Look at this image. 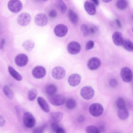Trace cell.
<instances>
[{
  "label": "cell",
  "mask_w": 133,
  "mask_h": 133,
  "mask_svg": "<svg viewBox=\"0 0 133 133\" xmlns=\"http://www.w3.org/2000/svg\"><path fill=\"white\" fill-rule=\"evenodd\" d=\"M48 98L50 103L55 106L62 105L64 103L65 101V96L59 94L49 96Z\"/></svg>",
  "instance_id": "1"
},
{
  "label": "cell",
  "mask_w": 133,
  "mask_h": 133,
  "mask_svg": "<svg viewBox=\"0 0 133 133\" xmlns=\"http://www.w3.org/2000/svg\"><path fill=\"white\" fill-rule=\"evenodd\" d=\"M89 111L90 114L92 116L97 117L102 115L103 111L102 106L98 103H94L89 107Z\"/></svg>",
  "instance_id": "2"
},
{
  "label": "cell",
  "mask_w": 133,
  "mask_h": 133,
  "mask_svg": "<svg viewBox=\"0 0 133 133\" xmlns=\"http://www.w3.org/2000/svg\"><path fill=\"white\" fill-rule=\"evenodd\" d=\"M23 120L24 125L26 127L29 128H32L36 123L35 117L29 112H26L24 113Z\"/></svg>",
  "instance_id": "3"
},
{
  "label": "cell",
  "mask_w": 133,
  "mask_h": 133,
  "mask_svg": "<svg viewBox=\"0 0 133 133\" xmlns=\"http://www.w3.org/2000/svg\"><path fill=\"white\" fill-rule=\"evenodd\" d=\"M8 7L11 11L16 13L21 10L22 5L21 2L19 0H11L8 2Z\"/></svg>",
  "instance_id": "4"
},
{
  "label": "cell",
  "mask_w": 133,
  "mask_h": 133,
  "mask_svg": "<svg viewBox=\"0 0 133 133\" xmlns=\"http://www.w3.org/2000/svg\"><path fill=\"white\" fill-rule=\"evenodd\" d=\"M80 94L82 97L86 100L92 98L94 94V91L91 87L87 86L84 87L81 89Z\"/></svg>",
  "instance_id": "5"
},
{
  "label": "cell",
  "mask_w": 133,
  "mask_h": 133,
  "mask_svg": "<svg viewBox=\"0 0 133 133\" xmlns=\"http://www.w3.org/2000/svg\"><path fill=\"white\" fill-rule=\"evenodd\" d=\"M121 76L123 80L126 82H130L132 79V73L131 70L129 68H122L120 72Z\"/></svg>",
  "instance_id": "6"
},
{
  "label": "cell",
  "mask_w": 133,
  "mask_h": 133,
  "mask_svg": "<svg viewBox=\"0 0 133 133\" xmlns=\"http://www.w3.org/2000/svg\"><path fill=\"white\" fill-rule=\"evenodd\" d=\"M31 19L30 15L26 12H23L20 14L17 18V22L20 25L25 26L30 23Z\"/></svg>",
  "instance_id": "7"
},
{
  "label": "cell",
  "mask_w": 133,
  "mask_h": 133,
  "mask_svg": "<svg viewBox=\"0 0 133 133\" xmlns=\"http://www.w3.org/2000/svg\"><path fill=\"white\" fill-rule=\"evenodd\" d=\"M51 74L55 79L57 80H60L65 77V72L63 67L60 66H57L52 69Z\"/></svg>",
  "instance_id": "8"
},
{
  "label": "cell",
  "mask_w": 133,
  "mask_h": 133,
  "mask_svg": "<svg viewBox=\"0 0 133 133\" xmlns=\"http://www.w3.org/2000/svg\"><path fill=\"white\" fill-rule=\"evenodd\" d=\"M67 49L69 54L72 55L76 54L80 51L81 45L77 42L72 41L68 44Z\"/></svg>",
  "instance_id": "9"
},
{
  "label": "cell",
  "mask_w": 133,
  "mask_h": 133,
  "mask_svg": "<svg viewBox=\"0 0 133 133\" xmlns=\"http://www.w3.org/2000/svg\"><path fill=\"white\" fill-rule=\"evenodd\" d=\"M34 22L37 25L41 26L45 25L48 22L46 15L44 14L39 13L37 14L34 19Z\"/></svg>",
  "instance_id": "10"
},
{
  "label": "cell",
  "mask_w": 133,
  "mask_h": 133,
  "mask_svg": "<svg viewBox=\"0 0 133 133\" xmlns=\"http://www.w3.org/2000/svg\"><path fill=\"white\" fill-rule=\"evenodd\" d=\"M46 71L45 68L41 66L35 67L32 71L33 76L35 78H41L43 77L46 74Z\"/></svg>",
  "instance_id": "11"
},
{
  "label": "cell",
  "mask_w": 133,
  "mask_h": 133,
  "mask_svg": "<svg viewBox=\"0 0 133 133\" xmlns=\"http://www.w3.org/2000/svg\"><path fill=\"white\" fill-rule=\"evenodd\" d=\"M68 28L65 25L60 24L56 26L54 29V32L56 35L60 37H63L67 34Z\"/></svg>",
  "instance_id": "12"
},
{
  "label": "cell",
  "mask_w": 133,
  "mask_h": 133,
  "mask_svg": "<svg viewBox=\"0 0 133 133\" xmlns=\"http://www.w3.org/2000/svg\"><path fill=\"white\" fill-rule=\"evenodd\" d=\"M15 61L17 66L20 67H23L27 64L28 58L25 54H20L16 56Z\"/></svg>",
  "instance_id": "13"
},
{
  "label": "cell",
  "mask_w": 133,
  "mask_h": 133,
  "mask_svg": "<svg viewBox=\"0 0 133 133\" xmlns=\"http://www.w3.org/2000/svg\"><path fill=\"white\" fill-rule=\"evenodd\" d=\"M101 61L96 57H93L90 59L87 63V66L90 70H95L98 69L100 66Z\"/></svg>",
  "instance_id": "14"
},
{
  "label": "cell",
  "mask_w": 133,
  "mask_h": 133,
  "mask_svg": "<svg viewBox=\"0 0 133 133\" xmlns=\"http://www.w3.org/2000/svg\"><path fill=\"white\" fill-rule=\"evenodd\" d=\"M81 77L78 74H74L70 75L68 79V82L71 86L75 87L78 85L80 82Z\"/></svg>",
  "instance_id": "15"
},
{
  "label": "cell",
  "mask_w": 133,
  "mask_h": 133,
  "mask_svg": "<svg viewBox=\"0 0 133 133\" xmlns=\"http://www.w3.org/2000/svg\"><path fill=\"white\" fill-rule=\"evenodd\" d=\"M84 6L85 10L89 15H94L95 14L96 9L93 4L88 1H86L84 3Z\"/></svg>",
  "instance_id": "16"
},
{
  "label": "cell",
  "mask_w": 133,
  "mask_h": 133,
  "mask_svg": "<svg viewBox=\"0 0 133 133\" xmlns=\"http://www.w3.org/2000/svg\"><path fill=\"white\" fill-rule=\"evenodd\" d=\"M112 39L114 43L116 45L120 46L122 45L124 40L122 34L119 32H115L112 35Z\"/></svg>",
  "instance_id": "17"
},
{
  "label": "cell",
  "mask_w": 133,
  "mask_h": 133,
  "mask_svg": "<svg viewBox=\"0 0 133 133\" xmlns=\"http://www.w3.org/2000/svg\"><path fill=\"white\" fill-rule=\"evenodd\" d=\"M37 101L42 109L46 112H48L49 111L50 108L46 101L41 97H39L38 98Z\"/></svg>",
  "instance_id": "18"
},
{
  "label": "cell",
  "mask_w": 133,
  "mask_h": 133,
  "mask_svg": "<svg viewBox=\"0 0 133 133\" xmlns=\"http://www.w3.org/2000/svg\"><path fill=\"white\" fill-rule=\"evenodd\" d=\"M117 115L121 119L124 120L128 118L129 116V113L125 107L118 108Z\"/></svg>",
  "instance_id": "19"
},
{
  "label": "cell",
  "mask_w": 133,
  "mask_h": 133,
  "mask_svg": "<svg viewBox=\"0 0 133 133\" xmlns=\"http://www.w3.org/2000/svg\"><path fill=\"white\" fill-rule=\"evenodd\" d=\"M69 18L72 23L76 24L78 22L79 18L76 13L72 10H70L68 12Z\"/></svg>",
  "instance_id": "20"
},
{
  "label": "cell",
  "mask_w": 133,
  "mask_h": 133,
  "mask_svg": "<svg viewBox=\"0 0 133 133\" xmlns=\"http://www.w3.org/2000/svg\"><path fill=\"white\" fill-rule=\"evenodd\" d=\"M63 114L60 112H53L50 115L51 118L53 122L58 123L62 119Z\"/></svg>",
  "instance_id": "21"
},
{
  "label": "cell",
  "mask_w": 133,
  "mask_h": 133,
  "mask_svg": "<svg viewBox=\"0 0 133 133\" xmlns=\"http://www.w3.org/2000/svg\"><path fill=\"white\" fill-rule=\"evenodd\" d=\"M8 70L10 75L16 80L21 81L22 80L21 76L12 66H9Z\"/></svg>",
  "instance_id": "22"
},
{
  "label": "cell",
  "mask_w": 133,
  "mask_h": 133,
  "mask_svg": "<svg viewBox=\"0 0 133 133\" xmlns=\"http://www.w3.org/2000/svg\"><path fill=\"white\" fill-rule=\"evenodd\" d=\"M45 91L49 96L52 95L56 94L57 91V88L54 84H49L46 86Z\"/></svg>",
  "instance_id": "23"
},
{
  "label": "cell",
  "mask_w": 133,
  "mask_h": 133,
  "mask_svg": "<svg viewBox=\"0 0 133 133\" xmlns=\"http://www.w3.org/2000/svg\"><path fill=\"white\" fill-rule=\"evenodd\" d=\"M56 6L62 14H64L66 12L67 7L65 4L62 0H57L55 3Z\"/></svg>",
  "instance_id": "24"
},
{
  "label": "cell",
  "mask_w": 133,
  "mask_h": 133,
  "mask_svg": "<svg viewBox=\"0 0 133 133\" xmlns=\"http://www.w3.org/2000/svg\"><path fill=\"white\" fill-rule=\"evenodd\" d=\"M3 91L5 95L9 99H12L14 97V93L10 87L7 85L3 88Z\"/></svg>",
  "instance_id": "25"
},
{
  "label": "cell",
  "mask_w": 133,
  "mask_h": 133,
  "mask_svg": "<svg viewBox=\"0 0 133 133\" xmlns=\"http://www.w3.org/2000/svg\"><path fill=\"white\" fill-rule=\"evenodd\" d=\"M35 44L33 41L29 40L24 42L22 44L24 49L28 51H31L34 46Z\"/></svg>",
  "instance_id": "26"
},
{
  "label": "cell",
  "mask_w": 133,
  "mask_h": 133,
  "mask_svg": "<svg viewBox=\"0 0 133 133\" xmlns=\"http://www.w3.org/2000/svg\"><path fill=\"white\" fill-rule=\"evenodd\" d=\"M124 48L128 51H133V43L129 40H124L123 44Z\"/></svg>",
  "instance_id": "27"
},
{
  "label": "cell",
  "mask_w": 133,
  "mask_h": 133,
  "mask_svg": "<svg viewBox=\"0 0 133 133\" xmlns=\"http://www.w3.org/2000/svg\"><path fill=\"white\" fill-rule=\"evenodd\" d=\"M77 105L75 100L72 98L68 99L66 102V108L69 109H72L75 108Z\"/></svg>",
  "instance_id": "28"
},
{
  "label": "cell",
  "mask_w": 133,
  "mask_h": 133,
  "mask_svg": "<svg viewBox=\"0 0 133 133\" xmlns=\"http://www.w3.org/2000/svg\"><path fill=\"white\" fill-rule=\"evenodd\" d=\"M37 89L35 88L31 89L28 93V98L30 101H33L36 98L37 95Z\"/></svg>",
  "instance_id": "29"
},
{
  "label": "cell",
  "mask_w": 133,
  "mask_h": 133,
  "mask_svg": "<svg viewBox=\"0 0 133 133\" xmlns=\"http://www.w3.org/2000/svg\"><path fill=\"white\" fill-rule=\"evenodd\" d=\"M128 5V2L126 0L118 1L116 4L117 8L121 10H123L126 9Z\"/></svg>",
  "instance_id": "30"
},
{
  "label": "cell",
  "mask_w": 133,
  "mask_h": 133,
  "mask_svg": "<svg viewBox=\"0 0 133 133\" xmlns=\"http://www.w3.org/2000/svg\"><path fill=\"white\" fill-rule=\"evenodd\" d=\"M86 130L87 133H100V132L98 128L92 125L87 126Z\"/></svg>",
  "instance_id": "31"
},
{
  "label": "cell",
  "mask_w": 133,
  "mask_h": 133,
  "mask_svg": "<svg viewBox=\"0 0 133 133\" xmlns=\"http://www.w3.org/2000/svg\"><path fill=\"white\" fill-rule=\"evenodd\" d=\"M80 29L84 36L87 37L89 35V29L87 25L82 24L81 26Z\"/></svg>",
  "instance_id": "32"
},
{
  "label": "cell",
  "mask_w": 133,
  "mask_h": 133,
  "mask_svg": "<svg viewBox=\"0 0 133 133\" xmlns=\"http://www.w3.org/2000/svg\"><path fill=\"white\" fill-rule=\"evenodd\" d=\"M125 103L124 100L122 98H118L116 101V105L118 108L125 107Z\"/></svg>",
  "instance_id": "33"
},
{
  "label": "cell",
  "mask_w": 133,
  "mask_h": 133,
  "mask_svg": "<svg viewBox=\"0 0 133 133\" xmlns=\"http://www.w3.org/2000/svg\"><path fill=\"white\" fill-rule=\"evenodd\" d=\"M94 42L92 40H89L86 43L85 45V49L88 50L92 48L94 46Z\"/></svg>",
  "instance_id": "34"
},
{
  "label": "cell",
  "mask_w": 133,
  "mask_h": 133,
  "mask_svg": "<svg viewBox=\"0 0 133 133\" xmlns=\"http://www.w3.org/2000/svg\"><path fill=\"white\" fill-rule=\"evenodd\" d=\"M46 126V124L37 128L35 129L33 131L34 133H42L44 130Z\"/></svg>",
  "instance_id": "35"
},
{
  "label": "cell",
  "mask_w": 133,
  "mask_h": 133,
  "mask_svg": "<svg viewBox=\"0 0 133 133\" xmlns=\"http://www.w3.org/2000/svg\"><path fill=\"white\" fill-rule=\"evenodd\" d=\"M51 128L52 130L56 132L60 127L58 123L52 122L51 124Z\"/></svg>",
  "instance_id": "36"
},
{
  "label": "cell",
  "mask_w": 133,
  "mask_h": 133,
  "mask_svg": "<svg viewBox=\"0 0 133 133\" xmlns=\"http://www.w3.org/2000/svg\"><path fill=\"white\" fill-rule=\"evenodd\" d=\"M109 83L111 87H116L118 84L117 80L114 78H112L110 79L109 81Z\"/></svg>",
  "instance_id": "37"
},
{
  "label": "cell",
  "mask_w": 133,
  "mask_h": 133,
  "mask_svg": "<svg viewBox=\"0 0 133 133\" xmlns=\"http://www.w3.org/2000/svg\"><path fill=\"white\" fill-rule=\"evenodd\" d=\"M57 13L56 11L54 10H50L49 14L50 17L51 18H55L57 16Z\"/></svg>",
  "instance_id": "38"
},
{
  "label": "cell",
  "mask_w": 133,
  "mask_h": 133,
  "mask_svg": "<svg viewBox=\"0 0 133 133\" xmlns=\"http://www.w3.org/2000/svg\"><path fill=\"white\" fill-rule=\"evenodd\" d=\"M97 28L95 26H93L89 29V34H93L97 31Z\"/></svg>",
  "instance_id": "39"
},
{
  "label": "cell",
  "mask_w": 133,
  "mask_h": 133,
  "mask_svg": "<svg viewBox=\"0 0 133 133\" xmlns=\"http://www.w3.org/2000/svg\"><path fill=\"white\" fill-rule=\"evenodd\" d=\"M5 123V121L4 117L2 115L0 116V126L2 127L4 125Z\"/></svg>",
  "instance_id": "40"
},
{
  "label": "cell",
  "mask_w": 133,
  "mask_h": 133,
  "mask_svg": "<svg viewBox=\"0 0 133 133\" xmlns=\"http://www.w3.org/2000/svg\"><path fill=\"white\" fill-rule=\"evenodd\" d=\"M85 120L84 117L83 115L80 116L78 118V122L79 123L83 122Z\"/></svg>",
  "instance_id": "41"
},
{
  "label": "cell",
  "mask_w": 133,
  "mask_h": 133,
  "mask_svg": "<svg viewBox=\"0 0 133 133\" xmlns=\"http://www.w3.org/2000/svg\"><path fill=\"white\" fill-rule=\"evenodd\" d=\"M55 132L56 133H66V132L63 128L60 127Z\"/></svg>",
  "instance_id": "42"
},
{
  "label": "cell",
  "mask_w": 133,
  "mask_h": 133,
  "mask_svg": "<svg viewBox=\"0 0 133 133\" xmlns=\"http://www.w3.org/2000/svg\"><path fill=\"white\" fill-rule=\"evenodd\" d=\"M5 43V40L4 39H2L1 42L0 43V48L1 49H2L4 47V45Z\"/></svg>",
  "instance_id": "43"
},
{
  "label": "cell",
  "mask_w": 133,
  "mask_h": 133,
  "mask_svg": "<svg viewBox=\"0 0 133 133\" xmlns=\"http://www.w3.org/2000/svg\"><path fill=\"white\" fill-rule=\"evenodd\" d=\"M115 22L118 26L119 27L121 28V25L118 19H116Z\"/></svg>",
  "instance_id": "44"
},
{
  "label": "cell",
  "mask_w": 133,
  "mask_h": 133,
  "mask_svg": "<svg viewBox=\"0 0 133 133\" xmlns=\"http://www.w3.org/2000/svg\"><path fill=\"white\" fill-rule=\"evenodd\" d=\"M98 128L100 132H103L104 131L105 129L104 126L102 125L100 126L99 128Z\"/></svg>",
  "instance_id": "45"
},
{
  "label": "cell",
  "mask_w": 133,
  "mask_h": 133,
  "mask_svg": "<svg viewBox=\"0 0 133 133\" xmlns=\"http://www.w3.org/2000/svg\"><path fill=\"white\" fill-rule=\"evenodd\" d=\"M92 1L93 2L95 5H98L99 4V2L97 0H92Z\"/></svg>",
  "instance_id": "46"
},
{
  "label": "cell",
  "mask_w": 133,
  "mask_h": 133,
  "mask_svg": "<svg viewBox=\"0 0 133 133\" xmlns=\"http://www.w3.org/2000/svg\"><path fill=\"white\" fill-rule=\"evenodd\" d=\"M111 1V0H102L104 2H105V3L109 2H110V1Z\"/></svg>",
  "instance_id": "47"
},
{
  "label": "cell",
  "mask_w": 133,
  "mask_h": 133,
  "mask_svg": "<svg viewBox=\"0 0 133 133\" xmlns=\"http://www.w3.org/2000/svg\"><path fill=\"white\" fill-rule=\"evenodd\" d=\"M132 32H133V28H132Z\"/></svg>",
  "instance_id": "48"
},
{
  "label": "cell",
  "mask_w": 133,
  "mask_h": 133,
  "mask_svg": "<svg viewBox=\"0 0 133 133\" xmlns=\"http://www.w3.org/2000/svg\"><path fill=\"white\" fill-rule=\"evenodd\" d=\"M132 19H133V15L132 16Z\"/></svg>",
  "instance_id": "49"
}]
</instances>
